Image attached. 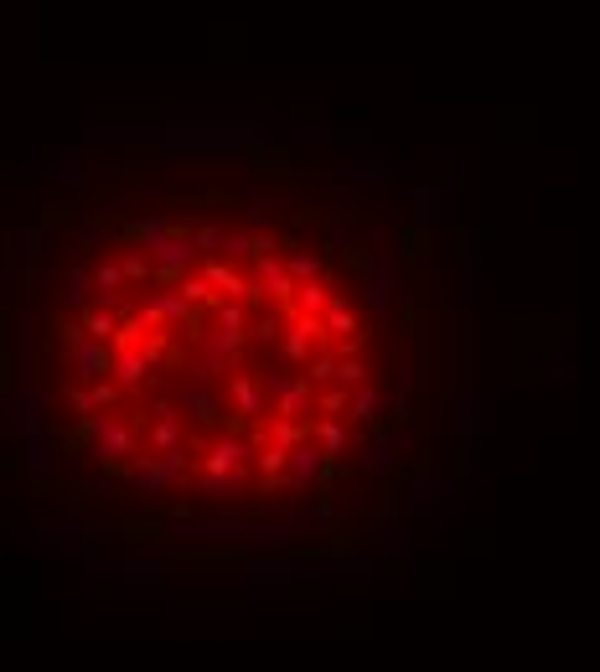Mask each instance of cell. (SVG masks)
Here are the masks:
<instances>
[{
	"label": "cell",
	"instance_id": "6da1fadb",
	"mask_svg": "<svg viewBox=\"0 0 600 672\" xmlns=\"http://www.w3.org/2000/svg\"><path fill=\"white\" fill-rule=\"evenodd\" d=\"M73 373H78V383H99L104 373H109V342H94V336H73Z\"/></svg>",
	"mask_w": 600,
	"mask_h": 672
},
{
	"label": "cell",
	"instance_id": "7a4b0ae2",
	"mask_svg": "<svg viewBox=\"0 0 600 672\" xmlns=\"http://www.w3.org/2000/svg\"><path fill=\"white\" fill-rule=\"evenodd\" d=\"M321 321H326V331H332V336H357V305L347 295H332V305L321 311Z\"/></svg>",
	"mask_w": 600,
	"mask_h": 672
},
{
	"label": "cell",
	"instance_id": "3957f363",
	"mask_svg": "<svg viewBox=\"0 0 600 672\" xmlns=\"http://www.w3.org/2000/svg\"><path fill=\"white\" fill-rule=\"evenodd\" d=\"M285 269H290V280H321V254H285Z\"/></svg>",
	"mask_w": 600,
	"mask_h": 672
}]
</instances>
